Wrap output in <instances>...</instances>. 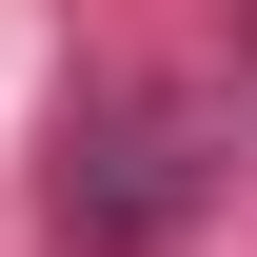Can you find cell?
<instances>
[{
	"mask_svg": "<svg viewBox=\"0 0 257 257\" xmlns=\"http://www.w3.org/2000/svg\"><path fill=\"white\" fill-rule=\"evenodd\" d=\"M60 257H178L198 218H218V119L159 79H79L60 99Z\"/></svg>",
	"mask_w": 257,
	"mask_h": 257,
	"instance_id": "1",
	"label": "cell"
}]
</instances>
